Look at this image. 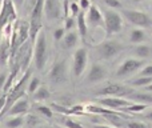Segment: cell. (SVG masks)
I'll return each mask as SVG.
<instances>
[{"label":"cell","instance_id":"obj_28","mask_svg":"<svg viewBox=\"0 0 152 128\" xmlns=\"http://www.w3.org/2000/svg\"><path fill=\"white\" fill-rule=\"evenodd\" d=\"M103 1H104V4L110 10H119V8H121V3L119 0H103Z\"/></svg>","mask_w":152,"mask_h":128},{"label":"cell","instance_id":"obj_7","mask_svg":"<svg viewBox=\"0 0 152 128\" xmlns=\"http://www.w3.org/2000/svg\"><path fill=\"white\" fill-rule=\"evenodd\" d=\"M88 64V52L84 47H80L75 51L74 58H72V72L75 78H80L84 73Z\"/></svg>","mask_w":152,"mask_h":128},{"label":"cell","instance_id":"obj_4","mask_svg":"<svg viewBox=\"0 0 152 128\" xmlns=\"http://www.w3.org/2000/svg\"><path fill=\"white\" fill-rule=\"evenodd\" d=\"M121 15L126 18L127 21H129L131 24L139 27V28H148L152 26V19L143 11L137 10H123Z\"/></svg>","mask_w":152,"mask_h":128},{"label":"cell","instance_id":"obj_25","mask_svg":"<svg viewBox=\"0 0 152 128\" xmlns=\"http://www.w3.org/2000/svg\"><path fill=\"white\" fill-rule=\"evenodd\" d=\"M36 110L39 111L40 113H42V115H44L45 118H52L53 116V112H52V108L51 107H48V105H37L36 107Z\"/></svg>","mask_w":152,"mask_h":128},{"label":"cell","instance_id":"obj_36","mask_svg":"<svg viewBox=\"0 0 152 128\" xmlns=\"http://www.w3.org/2000/svg\"><path fill=\"white\" fill-rule=\"evenodd\" d=\"M7 78H8L7 73H0V89H4V86H5V81H7Z\"/></svg>","mask_w":152,"mask_h":128},{"label":"cell","instance_id":"obj_43","mask_svg":"<svg viewBox=\"0 0 152 128\" xmlns=\"http://www.w3.org/2000/svg\"><path fill=\"white\" fill-rule=\"evenodd\" d=\"M134 1H136V3H140V1H145V0H134Z\"/></svg>","mask_w":152,"mask_h":128},{"label":"cell","instance_id":"obj_32","mask_svg":"<svg viewBox=\"0 0 152 128\" xmlns=\"http://www.w3.org/2000/svg\"><path fill=\"white\" fill-rule=\"evenodd\" d=\"M91 5H92L91 0H79V7H80V10L83 12H87L91 8Z\"/></svg>","mask_w":152,"mask_h":128},{"label":"cell","instance_id":"obj_23","mask_svg":"<svg viewBox=\"0 0 152 128\" xmlns=\"http://www.w3.org/2000/svg\"><path fill=\"white\" fill-rule=\"evenodd\" d=\"M40 86H42V84H40V79L36 78V76H34V78L29 79L28 86H27V91H28V94L34 95L35 92L37 91V88H39Z\"/></svg>","mask_w":152,"mask_h":128},{"label":"cell","instance_id":"obj_21","mask_svg":"<svg viewBox=\"0 0 152 128\" xmlns=\"http://www.w3.org/2000/svg\"><path fill=\"white\" fill-rule=\"evenodd\" d=\"M131 99L132 102L134 100H137V102L143 103V104H152V95L148 94H132L131 95Z\"/></svg>","mask_w":152,"mask_h":128},{"label":"cell","instance_id":"obj_18","mask_svg":"<svg viewBox=\"0 0 152 128\" xmlns=\"http://www.w3.org/2000/svg\"><path fill=\"white\" fill-rule=\"evenodd\" d=\"M135 55L137 56V58H140V60L144 58H148V56L152 53V48L150 45H145V44H139L137 47H135L134 50Z\"/></svg>","mask_w":152,"mask_h":128},{"label":"cell","instance_id":"obj_40","mask_svg":"<svg viewBox=\"0 0 152 128\" xmlns=\"http://www.w3.org/2000/svg\"><path fill=\"white\" fill-rule=\"evenodd\" d=\"M145 118H147V119H148V120H151V121H152V111H151V112H150V113H148V115H147V116H145Z\"/></svg>","mask_w":152,"mask_h":128},{"label":"cell","instance_id":"obj_42","mask_svg":"<svg viewBox=\"0 0 152 128\" xmlns=\"http://www.w3.org/2000/svg\"><path fill=\"white\" fill-rule=\"evenodd\" d=\"M36 128H50V127H48V126H37Z\"/></svg>","mask_w":152,"mask_h":128},{"label":"cell","instance_id":"obj_8","mask_svg":"<svg viewBox=\"0 0 152 128\" xmlns=\"http://www.w3.org/2000/svg\"><path fill=\"white\" fill-rule=\"evenodd\" d=\"M97 103L103 105L107 110H127L135 104L132 100L126 99V97H118V96H110V97H102L97 99Z\"/></svg>","mask_w":152,"mask_h":128},{"label":"cell","instance_id":"obj_33","mask_svg":"<svg viewBox=\"0 0 152 128\" xmlns=\"http://www.w3.org/2000/svg\"><path fill=\"white\" fill-rule=\"evenodd\" d=\"M139 76H145V78H152V64H148L142 68Z\"/></svg>","mask_w":152,"mask_h":128},{"label":"cell","instance_id":"obj_41","mask_svg":"<svg viewBox=\"0 0 152 128\" xmlns=\"http://www.w3.org/2000/svg\"><path fill=\"white\" fill-rule=\"evenodd\" d=\"M145 89H147V91H150V92H152V83L150 84V86L145 87Z\"/></svg>","mask_w":152,"mask_h":128},{"label":"cell","instance_id":"obj_44","mask_svg":"<svg viewBox=\"0 0 152 128\" xmlns=\"http://www.w3.org/2000/svg\"><path fill=\"white\" fill-rule=\"evenodd\" d=\"M56 128H60V127H56Z\"/></svg>","mask_w":152,"mask_h":128},{"label":"cell","instance_id":"obj_12","mask_svg":"<svg viewBox=\"0 0 152 128\" xmlns=\"http://www.w3.org/2000/svg\"><path fill=\"white\" fill-rule=\"evenodd\" d=\"M86 19L89 26L104 28V16H103L102 10L97 5H95V4L91 5V8L86 12Z\"/></svg>","mask_w":152,"mask_h":128},{"label":"cell","instance_id":"obj_39","mask_svg":"<svg viewBox=\"0 0 152 128\" xmlns=\"http://www.w3.org/2000/svg\"><path fill=\"white\" fill-rule=\"evenodd\" d=\"M94 128H113V127L108 126V124H96Z\"/></svg>","mask_w":152,"mask_h":128},{"label":"cell","instance_id":"obj_19","mask_svg":"<svg viewBox=\"0 0 152 128\" xmlns=\"http://www.w3.org/2000/svg\"><path fill=\"white\" fill-rule=\"evenodd\" d=\"M50 96H51V92L45 86H40L39 88H37V91L34 94V99L37 100V102L47 100V99H50Z\"/></svg>","mask_w":152,"mask_h":128},{"label":"cell","instance_id":"obj_14","mask_svg":"<svg viewBox=\"0 0 152 128\" xmlns=\"http://www.w3.org/2000/svg\"><path fill=\"white\" fill-rule=\"evenodd\" d=\"M44 15L50 21L58 20L61 15V7L58 0H45L44 3Z\"/></svg>","mask_w":152,"mask_h":128},{"label":"cell","instance_id":"obj_31","mask_svg":"<svg viewBox=\"0 0 152 128\" xmlns=\"http://www.w3.org/2000/svg\"><path fill=\"white\" fill-rule=\"evenodd\" d=\"M63 123H64V126H66V128H83L79 123H76L75 120H72V119H69V118L64 119Z\"/></svg>","mask_w":152,"mask_h":128},{"label":"cell","instance_id":"obj_29","mask_svg":"<svg viewBox=\"0 0 152 128\" xmlns=\"http://www.w3.org/2000/svg\"><path fill=\"white\" fill-rule=\"evenodd\" d=\"M64 35H66V29H64V27H60V28L55 29L53 31V40H56V42H61V39L64 37Z\"/></svg>","mask_w":152,"mask_h":128},{"label":"cell","instance_id":"obj_35","mask_svg":"<svg viewBox=\"0 0 152 128\" xmlns=\"http://www.w3.org/2000/svg\"><path fill=\"white\" fill-rule=\"evenodd\" d=\"M128 111H131V112H140V111L145 110V104H134L132 107L127 108Z\"/></svg>","mask_w":152,"mask_h":128},{"label":"cell","instance_id":"obj_15","mask_svg":"<svg viewBox=\"0 0 152 128\" xmlns=\"http://www.w3.org/2000/svg\"><path fill=\"white\" fill-rule=\"evenodd\" d=\"M29 108V103L26 97H21L18 102H15L12 104V107L10 108V111L7 112V115L10 116H23L24 113H27Z\"/></svg>","mask_w":152,"mask_h":128},{"label":"cell","instance_id":"obj_20","mask_svg":"<svg viewBox=\"0 0 152 128\" xmlns=\"http://www.w3.org/2000/svg\"><path fill=\"white\" fill-rule=\"evenodd\" d=\"M145 39V32L142 28H135L129 34V42L131 43H142Z\"/></svg>","mask_w":152,"mask_h":128},{"label":"cell","instance_id":"obj_9","mask_svg":"<svg viewBox=\"0 0 152 128\" xmlns=\"http://www.w3.org/2000/svg\"><path fill=\"white\" fill-rule=\"evenodd\" d=\"M97 95H102V96H129V95L134 94V89H131L129 87L121 86V84L118 83H108L107 86H104L103 88H100L99 91L96 92Z\"/></svg>","mask_w":152,"mask_h":128},{"label":"cell","instance_id":"obj_5","mask_svg":"<svg viewBox=\"0 0 152 128\" xmlns=\"http://www.w3.org/2000/svg\"><path fill=\"white\" fill-rule=\"evenodd\" d=\"M103 16H104V29L107 35H113L116 32H120L121 27H123L121 15H119L113 10H107L103 12Z\"/></svg>","mask_w":152,"mask_h":128},{"label":"cell","instance_id":"obj_30","mask_svg":"<svg viewBox=\"0 0 152 128\" xmlns=\"http://www.w3.org/2000/svg\"><path fill=\"white\" fill-rule=\"evenodd\" d=\"M75 24H76V19L68 15L66 18V26H64V29H66V31H71V29L74 28Z\"/></svg>","mask_w":152,"mask_h":128},{"label":"cell","instance_id":"obj_6","mask_svg":"<svg viewBox=\"0 0 152 128\" xmlns=\"http://www.w3.org/2000/svg\"><path fill=\"white\" fill-rule=\"evenodd\" d=\"M123 50V45L116 40H103L102 43H99L96 47V52L99 53V56L102 59H111L113 56H116L120 51Z\"/></svg>","mask_w":152,"mask_h":128},{"label":"cell","instance_id":"obj_37","mask_svg":"<svg viewBox=\"0 0 152 128\" xmlns=\"http://www.w3.org/2000/svg\"><path fill=\"white\" fill-rule=\"evenodd\" d=\"M4 104H5V96H0V115H1V112H3Z\"/></svg>","mask_w":152,"mask_h":128},{"label":"cell","instance_id":"obj_16","mask_svg":"<svg viewBox=\"0 0 152 128\" xmlns=\"http://www.w3.org/2000/svg\"><path fill=\"white\" fill-rule=\"evenodd\" d=\"M76 24H77V34L81 37L83 42H87V35H88V23L86 19V12L81 11L76 18Z\"/></svg>","mask_w":152,"mask_h":128},{"label":"cell","instance_id":"obj_1","mask_svg":"<svg viewBox=\"0 0 152 128\" xmlns=\"http://www.w3.org/2000/svg\"><path fill=\"white\" fill-rule=\"evenodd\" d=\"M48 59V48H47V36L45 32L40 31L35 40V47H34V63L37 71H43L47 64Z\"/></svg>","mask_w":152,"mask_h":128},{"label":"cell","instance_id":"obj_3","mask_svg":"<svg viewBox=\"0 0 152 128\" xmlns=\"http://www.w3.org/2000/svg\"><path fill=\"white\" fill-rule=\"evenodd\" d=\"M48 79L55 86H61V84L68 81V68H67L66 60H58L52 64L50 72H48Z\"/></svg>","mask_w":152,"mask_h":128},{"label":"cell","instance_id":"obj_13","mask_svg":"<svg viewBox=\"0 0 152 128\" xmlns=\"http://www.w3.org/2000/svg\"><path fill=\"white\" fill-rule=\"evenodd\" d=\"M107 75V71L105 68L103 67L102 64H97V63H94L89 68L88 73H87V78H86V83H89V84H95V83H99L102 81L103 79L105 78Z\"/></svg>","mask_w":152,"mask_h":128},{"label":"cell","instance_id":"obj_2","mask_svg":"<svg viewBox=\"0 0 152 128\" xmlns=\"http://www.w3.org/2000/svg\"><path fill=\"white\" fill-rule=\"evenodd\" d=\"M44 3L45 0H35L32 7L31 20H29V37L32 44H35L36 36L43 29V15H44Z\"/></svg>","mask_w":152,"mask_h":128},{"label":"cell","instance_id":"obj_22","mask_svg":"<svg viewBox=\"0 0 152 128\" xmlns=\"http://www.w3.org/2000/svg\"><path fill=\"white\" fill-rule=\"evenodd\" d=\"M23 123H24L23 116H12L10 120L5 121V127L7 128H19L23 126Z\"/></svg>","mask_w":152,"mask_h":128},{"label":"cell","instance_id":"obj_27","mask_svg":"<svg viewBox=\"0 0 152 128\" xmlns=\"http://www.w3.org/2000/svg\"><path fill=\"white\" fill-rule=\"evenodd\" d=\"M24 121H26V124L29 128H36L37 126H39V119H37L35 115H28Z\"/></svg>","mask_w":152,"mask_h":128},{"label":"cell","instance_id":"obj_10","mask_svg":"<svg viewBox=\"0 0 152 128\" xmlns=\"http://www.w3.org/2000/svg\"><path fill=\"white\" fill-rule=\"evenodd\" d=\"M16 19V10L12 0H1V8H0V29H3L11 20Z\"/></svg>","mask_w":152,"mask_h":128},{"label":"cell","instance_id":"obj_38","mask_svg":"<svg viewBox=\"0 0 152 128\" xmlns=\"http://www.w3.org/2000/svg\"><path fill=\"white\" fill-rule=\"evenodd\" d=\"M24 1H26V0H12V3H13V5H15V7H21Z\"/></svg>","mask_w":152,"mask_h":128},{"label":"cell","instance_id":"obj_26","mask_svg":"<svg viewBox=\"0 0 152 128\" xmlns=\"http://www.w3.org/2000/svg\"><path fill=\"white\" fill-rule=\"evenodd\" d=\"M68 12H71V16L72 18H77V15L81 12V10H80V7H79V4L76 1H72V3H69V7H68Z\"/></svg>","mask_w":152,"mask_h":128},{"label":"cell","instance_id":"obj_24","mask_svg":"<svg viewBox=\"0 0 152 128\" xmlns=\"http://www.w3.org/2000/svg\"><path fill=\"white\" fill-rule=\"evenodd\" d=\"M151 83H152V78H145V76H139L137 79L131 81V84L135 87H147Z\"/></svg>","mask_w":152,"mask_h":128},{"label":"cell","instance_id":"obj_11","mask_svg":"<svg viewBox=\"0 0 152 128\" xmlns=\"http://www.w3.org/2000/svg\"><path fill=\"white\" fill-rule=\"evenodd\" d=\"M143 64L144 63L140 59H126L116 71V76L118 78H124V76L132 75V73L142 69Z\"/></svg>","mask_w":152,"mask_h":128},{"label":"cell","instance_id":"obj_17","mask_svg":"<svg viewBox=\"0 0 152 128\" xmlns=\"http://www.w3.org/2000/svg\"><path fill=\"white\" fill-rule=\"evenodd\" d=\"M79 42V34L75 31H68L66 35H64V37L61 39L60 42V45L63 50H71V48L76 47V44H77Z\"/></svg>","mask_w":152,"mask_h":128},{"label":"cell","instance_id":"obj_34","mask_svg":"<svg viewBox=\"0 0 152 128\" xmlns=\"http://www.w3.org/2000/svg\"><path fill=\"white\" fill-rule=\"evenodd\" d=\"M128 128H150V126H147L143 121H129Z\"/></svg>","mask_w":152,"mask_h":128}]
</instances>
